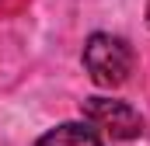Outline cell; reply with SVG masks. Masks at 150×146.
<instances>
[{
	"label": "cell",
	"mask_w": 150,
	"mask_h": 146,
	"mask_svg": "<svg viewBox=\"0 0 150 146\" xmlns=\"http://www.w3.org/2000/svg\"><path fill=\"white\" fill-rule=\"evenodd\" d=\"M147 25H150V4H147Z\"/></svg>",
	"instance_id": "277c9868"
},
{
	"label": "cell",
	"mask_w": 150,
	"mask_h": 146,
	"mask_svg": "<svg viewBox=\"0 0 150 146\" xmlns=\"http://www.w3.org/2000/svg\"><path fill=\"white\" fill-rule=\"evenodd\" d=\"M84 70L98 87H122L133 73V49L122 35L94 32L84 42Z\"/></svg>",
	"instance_id": "6da1fadb"
},
{
	"label": "cell",
	"mask_w": 150,
	"mask_h": 146,
	"mask_svg": "<svg viewBox=\"0 0 150 146\" xmlns=\"http://www.w3.org/2000/svg\"><path fill=\"white\" fill-rule=\"evenodd\" d=\"M35 146H105V143L87 122H63V125L49 129L45 136H38Z\"/></svg>",
	"instance_id": "3957f363"
},
{
	"label": "cell",
	"mask_w": 150,
	"mask_h": 146,
	"mask_svg": "<svg viewBox=\"0 0 150 146\" xmlns=\"http://www.w3.org/2000/svg\"><path fill=\"white\" fill-rule=\"evenodd\" d=\"M84 122L98 132H105L115 143H126V139H140L143 136V115L126 105V101H112V98H87L84 101Z\"/></svg>",
	"instance_id": "7a4b0ae2"
}]
</instances>
